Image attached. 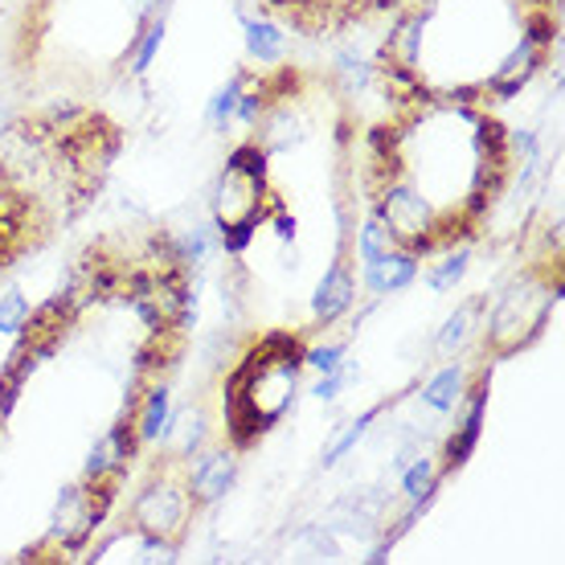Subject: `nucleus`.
Returning <instances> with one entry per match:
<instances>
[{"instance_id": "nucleus-1", "label": "nucleus", "mask_w": 565, "mask_h": 565, "mask_svg": "<svg viewBox=\"0 0 565 565\" xmlns=\"http://www.w3.org/2000/svg\"><path fill=\"white\" fill-rule=\"evenodd\" d=\"M299 365H303L299 332H267L238 356L222 390V423L234 451L255 447L287 414V406L296 402Z\"/></svg>"}, {"instance_id": "nucleus-2", "label": "nucleus", "mask_w": 565, "mask_h": 565, "mask_svg": "<svg viewBox=\"0 0 565 565\" xmlns=\"http://www.w3.org/2000/svg\"><path fill=\"white\" fill-rule=\"evenodd\" d=\"M193 512L198 509H193L189 488H184V471H160L156 467V476L131 500V529L140 537L181 545L189 524H193Z\"/></svg>"}, {"instance_id": "nucleus-3", "label": "nucleus", "mask_w": 565, "mask_h": 565, "mask_svg": "<svg viewBox=\"0 0 565 565\" xmlns=\"http://www.w3.org/2000/svg\"><path fill=\"white\" fill-rule=\"evenodd\" d=\"M234 480H238V459H234V451H226V447L201 451L193 463L184 467V488H189L193 509H213L217 500H226Z\"/></svg>"}, {"instance_id": "nucleus-4", "label": "nucleus", "mask_w": 565, "mask_h": 565, "mask_svg": "<svg viewBox=\"0 0 565 565\" xmlns=\"http://www.w3.org/2000/svg\"><path fill=\"white\" fill-rule=\"evenodd\" d=\"M488 390H492V382H488V373H483L480 382H476V390H471V397H467V414H463V423H459V430H451L447 443H443V463H438V476H451V471H459V467L471 459V451H476V443H480V435H483Z\"/></svg>"}, {"instance_id": "nucleus-5", "label": "nucleus", "mask_w": 565, "mask_h": 565, "mask_svg": "<svg viewBox=\"0 0 565 565\" xmlns=\"http://www.w3.org/2000/svg\"><path fill=\"white\" fill-rule=\"evenodd\" d=\"M353 291H356L353 258L337 255L332 258V267L324 270V279L316 282V296H311V316H316V324H337L340 316L353 308Z\"/></svg>"}, {"instance_id": "nucleus-6", "label": "nucleus", "mask_w": 565, "mask_h": 565, "mask_svg": "<svg viewBox=\"0 0 565 565\" xmlns=\"http://www.w3.org/2000/svg\"><path fill=\"white\" fill-rule=\"evenodd\" d=\"M418 279V258L406 255V250H390V255L373 258V263H365V282L373 287V291H402V287H411V282Z\"/></svg>"}, {"instance_id": "nucleus-7", "label": "nucleus", "mask_w": 565, "mask_h": 565, "mask_svg": "<svg viewBox=\"0 0 565 565\" xmlns=\"http://www.w3.org/2000/svg\"><path fill=\"white\" fill-rule=\"evenodd\" d=\"M164 33H169V17H164V9H160V13H152L148 21H143V29L136 33V42H131L128 71L136 74V78H143V74H148V66L156 62L160 45H164Z\"/></svg>"}, {"instance_id": "nucleus-8", "label": "nucleus", "mask_w": 565, "mask_h": 565, "mask_svg": "<svg viewBox=\"0 0 565 565\" xmlns=\"http://www.w3.org/2000/svg\"><path fill=\"white\" fill-rule=\"evenodd\" d=\"M435 483H438V463L430 455H414L411 463L402 467V495L411 504H426L435 495Z\"/></svg>"}, {"instance_id": "nucleus-9", "label": "nucleus", "mask_w": 565, "mask_h": 565, "mask_svg": "<svg viewBox=\"0 0 565 565\" xmlns=\"http://www.w3.org/2000/svg\"><path fill=\"white\" fill-rule=\"evenodd\" d=\"M242 33H246V50L263 62L282 54V25H275L270 17H242Z\"/></svg>"}, {"instance_id": "nucleus-10", "label": "nucleus", "mask_w": 565, "mask_h": 565, "mask_svg": "<svg viewBox=\"0 0 565 565\" xmlns=\"http://www.w3.org/2000/svg\"><path fill=\"white\" fill-rule=\"evenodd\" d=\"M459 394H463V369H459V365L443 369V373H435V377H430V385H423V402L435 414L455 411Z\"/></svg>"}, {"instance_id": "nucleus-11", "label": "nucleus", "mask_w": 565, "mask_h": 565, "mask_svg": "<svg viewBox=\"0 0 565 565\" xmlns=\"http://www.w3.org/2000/svg\"><path fill=\"white\" fill-rule=\"evenodd\" d=\"M483 299H467L463 308L455 311L451 320H447V324L438 328V337H435V349L443 356H451V353H459V349H463L467 344V332H471V324H476V316H480V308Z\"/></svg>"}, {"instance_id": "nucleus-12", "label": "nucleus", "mask_w": 565, "mask_h": 565, "mask_svg": "<svg viewBox=\"0 0 565 565\" xmlns=\"http://www.w3.org/2000/svg\"><path fill=\"white\" fill-rule=\"evenodd\" d=\"M242 83H246V74H234V78L210 99V107H205V124H210L213 131H226L230 124H234V107H238Z\"/></svg>"}, {"instance_id": "nucleus-13", "label": "nucleus", "mask_w": 565, "mask_h": 565, "mask_svg": "<svg viewBox=\"0 0 565 565\" xmlns=\"http://www.w3.org/2000/svg\"><path fill=\"white\" fill-rule=\"evenodd\" d=\"M337 83L344 90H365L369 83H377V71H373V62L353 50H340L337 54Z\"/></svg>"}, {"instance_id": "nucleus-14", "label": "nucleus", "mask_w": 565, "mask_h": 565, "mask_svg": "<svg viewBox=\"0 0 565 565\" xmlns=\"http://www.w3.org/2000/svg\"><path fill=\"white\" fill-rule=\"evenodd\" d=\"M377 414H382V406H377V411H365V414H361V418H356V423L344 426V430H340V435L332 438V447H328V451H324V467H337L340 459H344V455L353 451L356 443L365 438V430H369V426H373V418H377Z\"/></svg>"}, {"instance_id": "nucleus-15", "label": "nucleus", "mask_w": 565, "mask_h": 565, "mask_svg": "<svg viewBox=\"0 0 565 565\" xmlns=\"http://www.w3.org/2000/svg\"><path fill=\"white\" fill-rule=\"evenodd\" d=\"M397 242L390 238V230L377 222V217H369L365 226H361V238H356V255H361V263H373V258L390 255Z\"/></svg>"}, {"instance_id": "nucleus-16", "label": "nucleus", "mask_w": 565, "mask_h": 565, "mask_svg": "<svg viewBox=\"0 0 565 565\" xmlns=\"http://www.w3.org/2000/svg\"><path fill=\"white\" fill-rule=\"evenodd\" d=\"M29 311H33V303H29L25 291H21V287H9V291L0 296V332L17 337L21 324L29 320Z\"/></svg>"}, {"instance_id": "nucleus-17", "label": "nucleus", "mask_w": 565, "mask_h": 565, "mask_svg": "<svg viewBox=\"0 0 565 565\" xmlns=\"http://www.w3.org/2000/svg\"><path fill=\"white\" fill-rule=\"evenodd\" d=\"M467 267H471V250H467V246L447 250V258H443L435 267V275H430V291H451L455 282L467 275Z\"/></svg>"}, {"instance_id": "nucleus-18", "label": "nucleus", "mask_w": 565, "mask_h": 565, "mask_svg": "<svg viewBox=\"0 0 565 565\" xmlns=\"http://www.w3.org/2000/svg\"><path fill=\"white\" fill-rule=\"evenodd\" d=\"M299 553H308V557H337V541H332V529L324 524H311L299 533Z\"/></svg>"}, {"instance_id": "nucleus-19", "label": "nucleus", "mask_w": 565, "mask_h": 565, "mask_svg": "<svg viewBox=\"0 0 565 565\" xmlns=\"http://www.w3.org/2000/svg\"><path fill=\"white\" fill-rule=\"evenodd\" d=\"M303 361H308L311 369L328 373V369H337L340 361H344V344H316V349H303Z\"/></svg>"}]
</instances>
